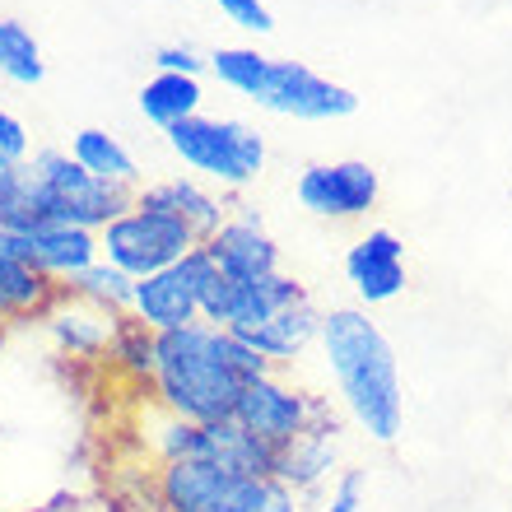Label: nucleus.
<instances>
[{
    "label": "nucleus",
    "mask_w": 512,
    "mask_h": 512,
    "mask_svg": "<svg viewBox=\"0 0 512 512\" xmlns=\"http://www.w3.org/2000/svg\"><path fill=\"white\" fill-rule=\"evenodd\" d=\"M340 475V410L331 405L322 419H312L289 447L275 457V480L294 489L298 499H322V489Z\"/></svg>",
    "instance_id": "9b49d317"
},
{
    "label": "nucleus",
    "mask_w": 512,
    "mask_h": 512,
    "mask_svg": "<svg viewBox=\"0 0 512 512\" xmlns=\"http://www.w3.org/2000/svg\"><path fill=\"white\" fill-rule=\"evenodd\" d=\"M317 336H322V308L308 294V298H298V303H289V308H280L266 326H256L252 336H243V340L275 373H284V368H294L317 345Z\"/></svg>",
    "instance_id": "dca6fc26"
},
{
    "label": "nucleus",
    "mask_w": 512,
    "mask_h": 512,
    "mask_svg": "<svg viewBox=\"0 0 512 512\" xmlns=\"http://www.w3.org/2000/svg\"><path fill=\"white\" fill-rule=\"evenodd\" d=\"M108 359H117L131 378L149 382V368H154V331L140 326L135 317H122V322H117V340H112Z\"/></svg>",
    "instance_id": "a878e982"
},
{
    "label": "nucleus",
    "mask_w": 512,
    "mask_h": 512,
    "mask_svg": "<svg viewBox=\"0 0 512 512\" xmlns=\"http://www.w3.org/2000/svg\"><path fill=\"white\" fill-rule=\"evenodd\" d=\"M205 256L219 266V275L229 280H266L280 270V243L270 238L256 210H238L205 238Z\"/></svg>",
    "instance_id": "f8f14e48"
},
{
    "label": "nucleus",
    "mask_w": 512,
    "mask_h": 512,
    "mask_svg": "<svg viewBox=\"0 0 512 512\" xmlns=\"http://www.w3.org/2000/svg\"><path fill=\"white\" fill-rule=\"evenodd\" d=\"M135 201L163 205V210L182 215L191 229H196L201 243L229 219V205L219 201V191H210V182H201V177H163V182H145V187H135Z\"/></svg>",
    "instance_id": "6ab92c4d"
},
{
    "label": "nucleus",
    "mask_w": 512,
    "mask_h": 512,
    "mask_svg": "<svg viewBox=\"0 0 512 512\" xmlns=\"http://www.w3.org/2000/svg\"><path fill=\"white\" fill-rule=\"evenodd\" d=\"M70 159L80 163L84 173L112 182V187H126V191L140 187V163H135V154L112 131H103V126H84V131L70 135Z\"/></svg>",
    "instance_id": "4be33fe9"
},
{
    "label": "nucleus",
    "mask_w": 512,
    "mask_h": 512,
    "mask_svg": "<svg viewBox=\"0 0 512 512\" xmlns=\"http://www.w3.org/2000/svg\"><path fill=\"white\" fill-rule=\"evenodd\" d=\"M326 410H331L326 396H312L308 387L289 382L284 373H266V378H252L238 391L233 419H238L247 433H256L261 443H270L280 452V447H289L298 433L308 429L312 419H322Z\"/></svg>",
    "instance_id": "423d86ee"
},
{
    "label": "nucleus",
    "mask_w": 512,
    "mask_h": 512,
    "mask_svg": "<svg viewBox=\"0 0 512 512\" xmlns=\"http://www.w3.org/2000/svg\"><path fill=\"white\" fill-rule=\"evenodd\" d=\"M215 5H219V14H224L229 24L247 28V33H270V28H275L266 0H215Z\"/></svg>",
    "instance_id": "c756f323"
},
{
    "label": "nucleus",
    "mask_w": 512,
    "mask_h": 512,
    "mask_svg": "<svg viewBox=\"0 0 512 512\" xmlns=\"http://www.w3.org/2000/svg\"><path fill=\"white\" fill-rule=\"evenodd\" d=\"M14 247H19V256H24L28 266L42 270L56 284H70L75 275H84L98 261V233L61 224V219L38 224V229H28V233H14Z\"/></svg>",
    "instance_id": "4468645a"
},
{
    "label": "nucleus",
    "mask_w": 512,
    "mask_h": 512,
    "mask_svg": "<svg viewBox=\"0 0 512 512\" xmlns=\"http://www.w3.org/2000/svg\"><path fill=\"white\" fill-rule=\"evenodd\" d=\"M275 457L280 452L261 443L256 433H247L238 419H215V424H201V433H196V461H210L219 471L266 480V475H275Z\"/></svg>",
    "instance_id": "f3484780"
},
{
    "label": "nucleus",
    "mask_w": 512,
    "mask_h": 512,
    "mask_svg": "<svg viewBox=\"0 0 512 512\" xmlns=\"http://www.w3.org/2000/svg\"><path fill=\"white\" fill-rule=\"evenodd\" d=\"M196 247H201V238H196V229L187 219L163 210V205L135 201V196L122 215L98 233V256L112 261L117 270H126L131 280H145L154 270L173 266V261L196 252Z\"/></svg>",
    "instance_id": "39448f33"
},
{
    "label": "nucleus",
    "mask_w": 512,
    "mask_h": 512,
    "mask_svg": "<svg viewBox=\"0 0 512 512\" xmlns=\"http://www.w3.org/2000/svg\"><path fill=\"white\" fill-rule=\"evenodd\" d=\"M252 103L275 112V117H294V122H340V117L359 112L354 89L326 80L303 61H280V56H270L266 80H261Z\"/></svg>",
    "instance_id": "0eeeda50"
},
{
    "label": "nucleus",
    "mask_w": 512,
    "mask_h": 512,
    "mask_svg": "<svg viewBox=\"0 0 512 512\" xmlns=\"http://www.w3.org/2000/svg\"><path fill=\"white\" fill-rule=\"evenodd\" d=\"M154 503L159 512H303V499L275 475L252 480L196 457L154 466Z\"/></svg>",
    "instance_id": "7ed1b4c3"
},
{
    "label": "nucleus",
    "mask_w": 512,
    "mask_h": 512,
    "mask_svg": "<svg viewBox=\"0 0 512 512\" xmlns=\"http://www.w3.org/2000/svg\"><path fill=\"white\" fill-rule=\"evenodd\" d=\"M33 163H38V173L47 177V187H52L56 219H61V224H75V229L103 233L135 196V191L112 187L103 177L84 173L80 163L70 159V149H38Z\"/></svg>",
    "instance_id": "6e6552de"
},
{
    "label": "nucleus",
    "mask_w": 512,
    "mask_h": 512,
    "mask_svg": "<svg viewBox=\"0 0 512 512\" xmlns=\"http://www.w3.org/2000/svg\"><path fill=\"white\" fill-rule=\"evenodd\" d=\"M345 280L364 308H378L405 294V243L391 229H368L345 252Z\"/></svg>",
    "instance_id": "ddd939ff"
},
{
    "label": "nucleus",
    "mask_w": 512,
    "mask_h": 512,
    "mask_svg": "<svg viewBox=\"0 0 512 512\" xmlns=\"http://www.w3.org/2000/svg\"><path fill=\"white\" fill-rule=\"evenodd\" d=\"M266 373L275 368L243 336L210 322H191L182 331L154 336L149 401L187 424H215V419H233L238 391Z\"/></svg>",
    "instance_id": "f257e3e1"
},
{
    "label": "nucleus",
    "mask_w": 512,
    "mask_h": 512,
    "mask_svg": "<svg viewBox=\"0 0 512 512\" xmlns=\"http://www.w3.org/2000/svg\"><path fill=\"white\" fill-rule=\"evenodd\" d=\"M66 289H70L75 298H84V303H94V308L112 312V317H131L135 280L126 275V270L112 266V261H103V256H98V261L84 270V275H75Z\"/></svg>",
    "instance_id": "b1692460"
},
{
    "label": "nucleus",
    "mask_w": 512,
    "mask_h": 512,
    "mask_svg": "<svg viewBox=\"0 0 512 512\" xmlns=\"http://www.w3.org/2000/svg\"><path fill=\"white\" fill-rule=\"evenodd\" d=\"M364 494H368V471L345 466V471L331 480V489L317 499V512H364Z\"/></svg>",
    "instance_id": "bb28decb"
},
{
    "label": "nucleus",
    "mask_w": 512,
    "mask_h": 512,
    "mask_svg": "<svg viewBox=\"0 0 512 512\" xmlns=\"http://www.w3.org/2000/svg\"><path fill=\"white\" fill-rule=\"evenodd\" d=\"M298 298H308V289L294 280V275H266V280H233L229 284V308H224V331L233 336H252L256 326H266L270 317Z\"/></svg>",
    "instance_id": "a211bd4d"
},
{
    "label": "nucleus",
    "mask_w": 512,
    "mask_h": 512,
    "mask_svg": "<svg viewBox=\"0 0 512 512\" xmlns=\"http://www.w3.org/2000/svg\"><path fill=\"white\" fill-rule=\"evenodd\" d=\"M19 163H28V126L0 108V173L19 168Z\"/></svg>",
    "instance_id": "c85d7f7f"
},
{
    "label": "nucleus",
    "mask_w": 512,
    "mask_h": 512,
    "mask_svg": "<svg viewBox=\"0 0 512 512\" xmlns=\"http://www.w3.org/2000/svg\"><path fill=\"white\" fill-rule=\"evenodd\" d=\"M0 80L24 84V89L47 80V61H42L38 38L19 19H0Z\"/></svg>",
    "instance_id": "5701e85b"
},
{
    "label": "nucleus",
    "mask_w": 512,
    "mask_h": 512,
    "mask_svg": "<svg viewBox=\"0 0 512 512\" xmlns=\"http://www.w3.org/2000/svg\"><path fill=\"white\" fill-rule=\"evenodd\" d=\"M298 205L317 219H364L382 196V177L364 159H336V163H308L294 182Z\"/></svg>",
    "instance_id": "9d476101"
},
{
    "label": "nucleus",
    "mask_w": 512,
    "mask_h": 512,
    "mask_svg": "<svg viewBox=\"0 0 512 512\" xmlns=\"http://www.w3.org/2000/svg\"><path fill=\"white\" fill-rule=\"evenodd\" d=\"M210 270H215V261L205 256V247H196V252L173 261V266L135 280L131 317L140 326H149L154 336L201 322V289H205V275H210Z\"/></svg>",
    "instance_id": "1a4fd4ad"
},
{
    "label": "nucleus",
    "mask_w": 512,
    "mask_h": 512,
    "mask_svg": "<svg viewBox=\"0 0 512 512\" xmlns=\"http://www.w3.org/2000/svg\"><path fill=\"white\" fill-rule=\"evenodd\" d=\"M117 322H122V317L84 303V298H75L70 289H61V298H56L52 308H47V317H42L52 345L61 354H70V359H103V354H112Z\"/></svg>",
    "instance_id": "2eb2a0df"
},
{
    "label": "nucleus",
    "mask_w": 512,
    "mask_h": 512,
    "mask_svg": "<svg viewBox=\"0 0 512 512\" xmlns=\"http://www.w3.org/2000/svg\"><path fill=\"white\" fill-rule=\"evenodd\" d=\"M317 350H322L326 373L336 382L340 410L373 443H396L405 433V387L387 331L364 308H331L322 312Z\"/></svg>",
    "instance_id": "f03ea898"
},
{
    "label": "nucleus",
    "mask_w": 512,
    "mask_h": 512,
    "mask_svg": "<svg viewBox=\"0 0 512 512\" xmlns=\"http://www.w3.org/2000/svg\"><path fill=\"white\" fill-rule=\"evenodd\" d=\"M205 61H210V70H215V80L224 89H233V94H243V98H256V89L266 80V66H270V56L256 52V47H215Z\"/></svg>",
    "instance_id": "393cba45"
},
{
    "label": "nucleus",
    "mask_w": 512,
    "mask_h": 512,
    "mask_svg": "<svg viewBox=\"0 0 512 512\" xmlns=\"http://www.w3.org/2000/svg\"><path fill=\"white\" fill-rule=\"evenodd\" d=\"M154 70H163V75H191V80H201V70H210V61H205L196 47H187V42H163L159 52H154Z\"/></svg>",
    "instance_id": "cd10ccee"
},
{
    "label": "nucleus",
    "mask_w": 512,
    "mask_h": 512,
    "mask_svg": "<svg viewBox=\"0 0 512 512\" xmlns=\"http://www.w3.org/2000/svg\"><path fill=\"white\" fill-rule=\"evenodd\" d=\"M135 103H140V112H145L149 126L173 131V126L201 117L205 89H201V80H191V75H163V70H154V75L140 84Z\"/></svg>",
    "instance_id": "412c9836"
},
{
    "label": "nucleus",
    "mask_w": 512,
    "mask_h": 512,
    "mask_svg": "<svg viewBox=\"0 0 512 512\" xmlns=\"http://www.w3.org/2000/svg\"><path fill=\"white\" fill-rule=\"evenodd\" d=\"M52 219H56L52 187L38 173V163L28 159L19 168L0 173V229L28 233V229H38V224H52Z\"/></svg>",
    "instance_id": "aec40b11"
},
{
    "label": "nucleus",
    "mask_w": 512,
    "mask_h": 512,
    "mask_svg": "<svg viewBox=\"0 0 512 512\" xmlns=\"http://www.w3.org/2000/svg\"><path fill=\"white\" fill-rule=\"evenodd\" d=\"M163 140L182 159V168H191V177L215 182L219 191L252 187L266 168V135L238 117H205L201 112V117L163 131Z\"/></svg>",
    "instance_id": "20e7f679"
}]
</instances>
